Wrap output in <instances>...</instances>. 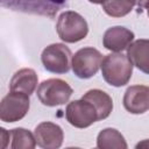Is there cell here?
I'll use <instances>...</instances> for the list:
<instances>
[{
  "mask_svg": "<svg viewBox=\"0 0 149 149\" xmlns=\"http://www.w3.org/2000/svg\"><path fill=\"white\" fill-rule=\"evenodd\" d=\"M133 63L122 52H111L102 58L100 69L105 81L114 87L129 83L133 74Z\"/></svg>",
  "mask_w": 149,
  "mask_h": 149,
  "instance_id": "1",
  "label": "cell"
},
{
  "mask_svg": "<svg viewBox=\"0 0 149 149\" xmlns=\"http://www.w3.org/2000/svg\"><path fill=\"white\" fill-rule=\"evenodd\" d=\"M56 31L63 42L76 43L87 36L88 24L79 13L65 10L57 19Z\"/></svg>",
  "mask_w": 149,
  "mask_h": 149,
  "instance_id": "2",
  "label": "cell"
},
{
  "mask_svg": "<svg viewBox=\"0 0 149 149\" xmlns=\"http://www.w3.org/2000/svg\"><path fill=\"white\" fill-rule=\"evenodd\" d=\"M72 87L63 79L50 78L43 80L37 87V98L42 105L48 107H55L64 105L72 95Z\"/></svg>",
  "mask_w": 149,
  "mask_h": 149,
  "instance_id": "3",
  "label": "cell"
},
{
  "mask_svg": "<svg viewBox=\"0 0 149 149\" xmlns=\"http://www.w3.org/2000/svg\"><path fill=\"white\" fill-rule=\"evenodd\" d=\"M1 5L15 12L54 17L66 0H0Z\"/></svg>",
  "mask_w": 149,
  "mask_h": 149,
  "instance_id": "4",
  "label": "cell"
},
{
  "mask_svg": "<svg viewBox=\"0 0 149 149\" xmlns=\"http://www.w3.org/2000/svg\"><path fill=\"white\" fill-rule=\"evenodd\" d=\"M71 50L63 43H52L45 47L41 55L44 69L56 74L68 73L71 68Z\"/></svg>",
  "mask_w": 149,
  "mask_h": 149,
  "instance_id": "5",
  "label": "cell"
},
{
  "mask_svg": "<svg viewBox=\"0 0 149 149\" xmlns=\"http://www.w3.org/2000/svg\"><path fill=\"white\" fill-rule=\"evenodd\" d=\"M102 62V55L93 47H85L72 55L71 69L80 79H88L97 74Z\"/></svg>",
  "mask_w": 149,
  "mask_h": 149,
  "instance_id": "6",
  "label": "cell"
},
{
  "mask_svg": "<svg viewBox=\"0 0 149 149\" xmlns=\"http://www.w3.org/2000/svg\"><path fill=\"white\" fill-rule=\"evenodd\" d=\"M30 107L29 95L10 91L7 93L0 104V119L3 122H16L26 116Z\"/></svg>",
  "mask_w": 149,
  "mask_h": 149,
  "instance_id": "7",
  "label": "cell"
},
{
  "mask_svg": "<svg viewBox=\"0 0 149 149\" xmlns=\"http://www.w3.org/2000/svg\"><path fill=\"white\" fill-rule=\"evenodd\" d=\"M65 116L68 122L76 128H87L95 121H99L95 107L85 99L73 100L66 105Z\"/></svg>",
  "mask_w": 149,
  "mask_h": 149,
  "instance_id": "8",
  "label": "cell"
},
{
  "mask_svg": "<svg viewBox=\"0 0 149 149\" xmlns=\"http://www.w3.org/2000/svg\"><path fill=\"white\" fill-rule=\"evenodd\" d=\"M34 135L37 146L43 149H57L64 140L62 127L49 121L38 123L34 130Z\"/></svg>",
  "mask_w": 149,
  "mask_h": 149,
  "instance_id": "9",
  "label": "cell"
},
{
  "mask_svg": "<svg viewBox=\"0 0 149 149\" xmlns=\"http://www.w3.org/2000/svg\"><path fill=\"white\" fill-rule=\"evenodd\" d=\"M123 107L132 114H143L149 109V86L133 85L123 94Z\"/></svg>",
  "mask_w": 149,
  "mask_h": 149,
  "instance_id": "10",
  "label": "cell"
},
{
  "mask_svg": "<svg viewBox=\"0 0 149 149\" xmlns=\"http://www.w3.org/2000/svg\"><path fill=\"white\" fill-rule=\"evenodd\" d=\"M134 41V33L126 27L115 26L108 28L102 36L104 47L112 52H122Z\"/></svg>",
  "mask_w": 149,
  "mask_h": 149,
  "instance_id": "11",
  "label": "cell"
},
{
  "mask_svg": "<svg viewBox=\"0 0 149 149\" xmlns=\"http://www.w3.org/2000/svg\"><path fill=\"white\" fill-rule=\"evenodd\" d=\"M37 81H38V77L35 70L29 68L20 69L13 74L9 81V90L30 95L34 93L37 86Z\"/></svg>",
  "mask_w": 149,
  "mask_h": 149,
  "instance_id": "12",
  "label": "cell"
},
{
  "mask_svg": "<svg viewBox=\"0 0 149 149\" xmlns=\"http://www.w3.org/2000/svg\"><path fill=\"white\" fill-rule=\"evenodd\" d=\"M127 56L135 68L149 74V40L140 38L129 44Z\"/></svg>",
  "mask_w": 149,
  "mask_h": 149,
  "instance_id": "13",
  "label": "cell"
},
{
  "mask_svg": "<svg viewBox=\"0 0 149 149\" xmlns=\"http://www.w3.org/2000/svg\"><path fill=\"white\" fill-rule=\"evenodd\" d=\"M83 99L90 101L98 112L99 120H105L109 116L113 111V100L112 98L102 90L93 88L87 91L83 97Z\"/></svg>",
  "mask_w": 149,
  "mask_h": 149,
  "instance_id": "14",
  "label": "cell"
},
{
  "mask_svg": "<svg viewBox=\"0 0 149 149\" xmlns=\"http://www.w3.org/2000/svg\"><path fill=\"white\" fill-rule=\"evenodd\" d=\"M97 147L100 149H127L123 135L115 128H105L97 136Z\"/></svg>",
  "mask_w": 149,
  "mask_h": 149,
  "instance_id": "15",
  "label": "cell"
},
{
  "mask_svg": "<svg viewBox=\"0 0 149 149\" xmlns=\"http://www.w3.org/2000/svg\"><path fill=\"white\" fill-rule=\"evenodd\" d=\"M10 134V148L12 149H34L36 147L35 135L26 128L17 127L9 130Z\"/></svg>",
  "mask_w": 149,
  "mask_h": 149,
  "instance_id": "16",
  "label": "cell"
},
{
  "mask_svg": "<svg viewBox=\"0 0 149 149\" xmlns=\"http://www.w3.org/2000/svg\"><path fill=\"white\" fill-rule=\"evenodd\" d=\"M129 0H106L102 3L104 12L111 17H122L129 14L133 9Z\"/></svg>",
  "mask_w": 149,
  "mask_h": 149,
  "instance_id": "17",
  "label": "cell"
},
{
  "mask_svg": "<svg viewBox=\"0 0 149 149\" xmlns=\"http://www.w3.org/2000/svg\"><path fill=\"white\" fill-rule=\"evenodd\" d=\"M129 2H130L133 6L137 7V8H139V13H141L142 9L146 8V6H147V3L149 2V0H129Z\"/></svg>",
  "mask_w": 149,
  "mask_h": 149,
  "instance_id": "18",
  "label": "cell"
},
{
  "mask_svg": "<svg viewBox=\"0 0 149 149\" xmlns=\"http://www.w3.org/2000/svg\"><path fill=\"white\" fill-rule=\"evenodd\" d=\"M0 133H1V140H2V148H6L7 146V141L10 140V134L9 132H7L5 128H0Z\"/></svg>",
  "mask_w": 149,
  "mask_h": 149,
  "instance_id": "19",
  "label": "cell"
},
{
  "mask_svg": "<svg viewBox=\"0 0 149 149\" xmlns=\"http://www.w3.org/2000/svg\"><path fill=\"white\" fill-rule=\"evenodd\" d=\"M143 147H146V148L149 147V140H144V141L136 144V148H143Z\"/></svg>",
  "mask_w": 149,
  "mask_h": 149,
  "instance_id": "20",
  "label": "cell"
},
{
  "mask_svg": "<svg viewBox=\"0 0 149 149\" xmlns=\"http://www.w3.org/2000/svg\"><path fill=\"white\" fill-rule=\"evenodd\" d=\"M90 2H92V3H95V5H102L106 0H88Z\"/></svg>",
  "mask_w": 149,
  "mask_h": 149,
  "instance_id": "21",
  "label": "cell"
},
{
  "mask_svg": "<svg viewBox=\"0 0 149 149\" xmlns=\"http://www.w3.org/2000/svg\"><path fill=\"white\" fill-rule=\"evenodd\" d=\"M146 9H147V14H148V16H149V2L147 3V6H146Z\"/></svg>",
  "mask_w": 149,
  "mask_h": 149,
  "instance_id": "22",
  "label": "cell"
}]
</instances>
